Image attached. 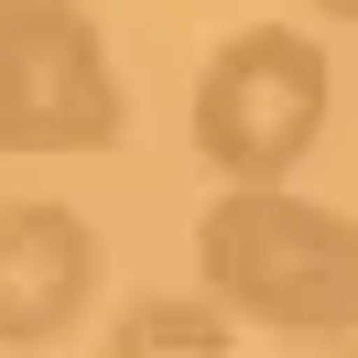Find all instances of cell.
<instances>
[{"mask_svg":"<svg viewBox=\"0 0 358 358\" xmlns=\"http://www.w3.org/2000/svg\"><path fill=\"white\" fill-rule=\"evenodd\" d=\"M326 109H336V66L304 22H239L217 55L196 66V163L217 185H293L304 152L326 141Z\"/></svg>","mask_w":358,"mask_h":358,"instance_id":"7a4b0ae2","label":"cell"},{"mask_svg":"<svg viewBox=\"0 0 358 358\" xmlns=\"http://www.w3.org/2000/svg\"><path fill=\"white\" fill-rule=\"evenodd\" d=\"M98 304V228L55 196H0V348H66Z\"/></svg>","mask_w":358,"mask_h":358,"instance_id":"277c9868","label":"cell"},{"mask_svg":"<svg viewBox=\"0 0 358 358\" xmlns=\"http://www.w3.org/2000/svg\"><path fill=\"white\" fill-rule=\"evenodd\" d=\"M131 131L87 0H0V152H109Z\"/></svg>","mask_w":358,"mask_h":358,"instance_id":"3957f363","label":"cell"},{"mask_svg":"<svg viewBox=\"0 0 358 358\" xmlns=\"http://www.w3.org/2000/svg\"><path fill=\"white\" fill-rule=\"evenodd\" d=\"M304 11H315V22H358V0H304Z\"/></svg>","mask_w":358,"mask_h":358,"instance_id":"8992f818","label":"cell"},{"mask_svg":"<svg viewBox=\"0 0 358 358\" xmlns=\"http://www.w3.org/2000/svg\"><path fill=\"white\" fill-rule=\"evenodd\" d=\"M109 348L120 358H152V348H196V358H217L228 348V304L206 293V304H185V293H163V304H131L109 326Z\"/></svg>","mask_w":358,"mask_h":358,"instance_id":"5b68a950","label":"cell"},{"mask_svg":"<svg viewBox=\"0 0 358 358\" xmlns=\"http://www.w3.org/2000/svg\"><path fill=\"white\" fill-rule=\"evenodd\" d=\"M196 271L228 304V326H261L282 348L358 336V217L315 206L293 185H217L196 217Z\"/></svg>","mask_w":358,"mask_h":358,"instance_id":"6da1fadb","label":"cell"}]
</instances>
